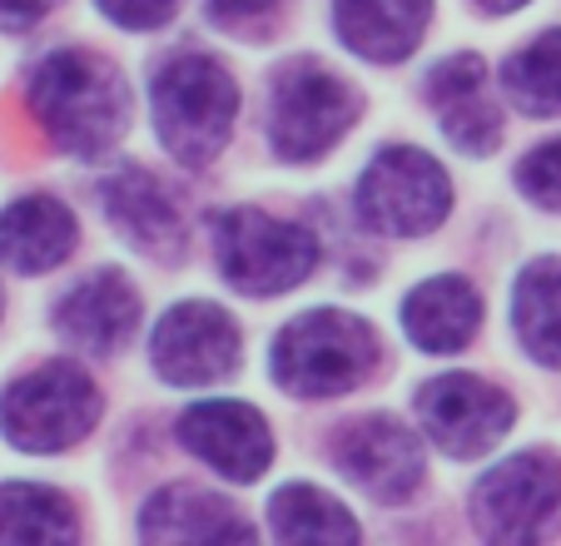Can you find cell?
Listing matches in <instances>:
<instances>
[{"mask_svg":"<svg viewBox=\"0 0 561 546\" xmlns=\"http://www.w3.org/2000/svg\"><path fill=\"white\" fill-rule=\"evenodd\" d=\"M31 115L60 155L100 159L129 135V84L105 55L65 45L31 75Z\"/></svg>","mask_w":561,"mask_h":546,"instance_id":"6da1fadb","label":"cell"},{"mask_svg":"<svg viewBox=\"0 0 561 546\" xmlns=\"http://www.w3.org/2000/svg\"><path fill=\"white\" fill-rule=\"evenodd\" d=\"M149 110H154V135L170 149V159L199 169L229 145L233 120H239V84L224 60L204 50H180L149 80Z\"/></svg>","mask_w":561,"mask_h":546,"instance_id":"7a4b0ae2","label":"cell"},{"mask_svg":"<svg viewBox=\"0 0 561 546\" xmlns=\"http://www.w3.org/2000/svg\"><path fill=\"white\" fill-rule=\"evenodd\" d=\"M378 328L348 308H304L274 338V383L294 398H343L378 368Z\"/></svg>","mask_w":561,"mask_h":546,"instance_id":"3957f363","label":"cell"},{"mask_svg":"<svg viewBox=\"0 0 561 546\" xmlns=\"http://www.w3.org/2000/svg\"><path fill=\"white\" fill-rule=\"evenodd\" d=\"M105 398H100L95 378L80 363H41V368L21 373L11 388H0V437L15 452H65L75 442H85L95 432Z\"/></svg>","mask_w":561,"mask_h":546,"instance_id":"277c9868","label":"cell"},{"mask_svg":"<svg viewBox=\"0 0 561 546\" xmlns=\"http://www.w3.org/2000/svg\"><path fill=\"white\" fill-rule=\"evenodd\" d=\"M318 253L323 249H318L313 229L254 209V204L224 209L214 219V263H219L224 284L249 298H274L308 284L318 269Z\"/></svg>","mask_w":561,"mask_h":546,"instance_id":"5b68a950","label":"cell"},{"mask_svg":"<svg viewBox=\"0 0 561 546\" xmlns=\"http://www.w3.org/2000/svg\"><path fill=\"white\" fill-rule=\"evenodd\" d=\"M358 219L388 239H427L453 214V174L417 145H382L358 174Z\"/></svg>","mask_w":561,"mask_h":546,"instance_id":"8992f818","label":"cell"},{"mask_svg":"<svg viewBox=\"0 0 561 546\" xmlns=\"http://www.w3.org/2000/svg\"><path fill=\"white\" fill-rule=\"evenodd\" d=\"M358 90L329 65L294 60L274 75L268 90V145L284 164H313L333 155L358 125Z\"/></svg>","mask_w":561,"mask_h":546,"instance_id":"52a82bcc","label":"cell"},{"mask_svg":"<svg viewBox=\"0 0 561 546\" xmlns=\"http://www.w3.org/2000/svg\"><path fill=\"white\" fill-rule=\"evenodd\" d=\"M472 522L492 542H541L561 532V457L517 452L472 487Z\"/></svg>","mask_w":561,"mask_h":546,"instance_id":"ba28073f","label":"cell"},{"mask_svg":"<svg viewBox=\"0 0 561 546\" xmlns=\"http://www.w3.org/2000/svg\"><path fill=\"white\" fill-rule=\"evenodd\" d=\"M244 357V333L229 308L209 298H184L154 323L149 333V368L170 388H214Z\"/></svg>","mask_w":561,"mask_h":546,"instance_id":"9c48e42d","label":"cell"},{"mask_svg":"<svg viewBox=\"0 0 561 546\" xmlns=\"http://www.w3.org/2000/svg\"><path fill=\"white\" fill-rule=\"evenodd\" d=\"M417 422L437 452H447L457 463H477L512 432L517 402H512V393H502L497 383L477 378V373H447L417 393Z\"/></svg>","mask_w":561,"mask_h":546,"instance_id":"30bf717a","label":"cell"},{"mask_svg":"<svg viewBox=\"0 0 561 546\" xmlns=\"http://www.w3.org/2000/svg\"><path fill=\"white\" fill-rule=\"evenodd\" d=\"M333 463L378 507H403L423 487V473H427L417 432L403 418H388V412L348 422L339 432V442H333Z\"/></svg>","mask_w":561,"mask_h":546,"instance_id":"8fae6325","label":"cell"},{"mask_svg":"<svg viewBox=\"0 0 561 546\" xmlns=\"http://www.w3.org/2000/svg\"><path fill=\"white\" fill-rule=\"evenodd\" d=\"M180 442L224 482H259L274 467V432L254 402L204 398L180 418Z\"/></svg>","mask_w":561,"mask_h":546,"instance_id":"7c38bea8","label":"cell"},{"mask_svg":"<svg viewBox=\"0 0 561 546\" xmlns=\"http://www.w3.org/2000/svg\"><path fill=\"white\" fill-rule=\"evenodd\" d=\"M427 105H433L437 129H443V139L453 149H462L472 159H488L502 149L507 120H502V105L492 95L482 55L457 50L447 60H437L427 70Z\"/></svg>","mask_w":561,"mask_h":546,"instance_id":"4fadbf2b","label":"cell"},{"mask_svg":"<svg viewBox=\"0 0 561 546\" xmlns=\"http://www.w3.org/2000/svg\"><path fill=\"white\" fill-rule=\"evenodd\" d=\"M139 328V288L125 269H95L75 278L55 304V333L85 353H119Z\"/></svg>","mask_w":561,"mask_h":546,"instance_id":"5bb4252c","label":"cell"},{"mask_svg":"<svg viewBox=\"0 0 561 546\" xmlns=\"http://www.w3.org/2000/svg\"><path fill=\"white\" fill-rule=\"evenodd\" d=\"M482 318H488L482 294L462 273H433V278L408 288L403 308H398V323H403L408 343L427 357H453L462 348H472Z\"/></svg>","mask_w":561,"mask_h":546,"instance_id":"9a60e30c","label":"cell"},{"mask_svg":"<svg viewBox=\"0 0 561 546\" xmlns=\"http://www.w3.org/2000/svg\"><path fill=\"white\" fill-rule=\"evenodd\" d=\"M105 219L119 239L145 259H180L184 249V219L174 209V200L164 194L154 174L145 164H125L105 179Z\"/></svg>","mask_w":561,"mask_h":546,"instance_id":"2e32d148","label":"cell"},{"mask_svg":"<svg viewBox=\"0 0 561 546\" xmlns=\"http://www.w3.org/2000/svg\"><path fill=\"white\" fill-rule=\"evenodd\" d=\"M80 243V224H75L70 204L55 194H21L0 209V263L21 278H41L55 273Z\"/></svg>","mask_w":561,"mask_h":546,"instance_id":"e0dca14e","label":"cell"},{"mask_svg":"<svg viewBox=\"0 0 561 546\" xmlns=\"http://www.w3.org/2000/svg\"><path fill=\"white\" fill-rule=\"evenodd\" d=\"M433 25V0H333V35L368 65H403Z\"/></svg>","mask_w":561,"mask_h":546,"instance_id":"ac0fdd59","label":"cell"},{"mask_svg":"<svg viewBox=\"0 0 561 546\" xmlns=\"http://www.w3.org/2000/svg\"><path fill=\"white\" fill-rule=\"evenodd\" d=\"M139 536L145 542H244L254 536V526L214 492L164 487L139 516Z\"/></svg>","mask_w":561,"mask_h":546,"instance_id":"d6986e66","label":"cell"},{"mask_svg":"<svg viewBox=\"0 0 561 546\" xmlns=\"http://www.w3.org/2000/svg\"><path fill=\"white\" fill-rule=\"evenodd\" d=\"M512 333L537 368L561 373V259H537L517 273Z\"/></svg>","mask_w":561,"mask_h":546,"instance_id":"ffe728a7","label":"cell"},{"mask_svg":"<svg viewBox=\"0 0 561 546\" xmlns=\"http://www.w3.org/2000/svg\"><path fill=\"white\" fill-rule=\"evenodd\" d=\"M268 532L278 542H358L363 522L323 487L288 482L268 502Z\"/></svg>","mask_w":561,"mask_h":546,"instance_id":"44dd1931","label":"cell"},{"mask_svg":"<svg viewBox=\"0 0 561 546\" xmlns=\"http://www.w3.org/2000/svg\"><path fill=\"white\" fill-rule=\"evenodd\" d=\"M502 90L527 120H561V25H547L512 50Z\"/></svg>","mask_w":561,"mask_h":546,"instance_id":"7402d4cb","label":"cell"},{"mask_svg":"<svg viewBox=\"0 0 561 546\" xmlns=\"http://www.w3.org/2000/svg\"><path fill=\"white\" fill-rule=\"evenodd\" d=\"M80 522L65 492L41 482H0V542H75Z\"/></svg>","mask_w":561,"mask_h":546,"instance_id":"603a6c76","label":"cell"},{"mask_svg":"<svg viewBox=\"0 0 561 546\" xmlns=\"http://www.w3.org/2000/svg\"><path fill=\"white\" fill-rule=\"evenodd\" d=\"M517 190H522V200L537 204L541 214H557L561 219V135L522 155Z\"/></svg>","mask_w":561,"mask_h":546,"instance_id":"cb8c5ba5","label":"cell"},{"mask_svg":"<svg viewBox=\"0 0 561 546\" xmlns=\"http://www.w3.org/2000/svg\"><path fill=\"white\" fill-rule=\"evenodd\" d=\"M278 11H284V0H204L209 25L229 35H259Z\"/></svg>","mask_w":561,"mask_h":546,"instance_id":"d4e9b609","label":"cell"},{"mask_svg":"<svg viewBox=\"0 0 561 546\" xmlns=\"http://www.w3.org/2000/svg\"><path fill=\"white\" fill-rule=\"evenodd\" d=\"M95 5L110 25H119L129 35L159 31V25H170L174 11H180V0H95Z\"/></svg>","mask_w":561,"mask_h":546,"instance_id":"484cf974","label":"cell"},{"mask_svg":"<svg viewBox=\"0 0 561 546\" xmlns=\"http://www.w3.org/2000/svg\"><path fill=\"white\" fill-rule=\"evenodd\" d=\"M55 5H60V0H0V31H11V35L35 31Z\"/></svg>","mask_w":561,"mask_h":546,"instance_id":"4316f807","label":"cell"},{"mask_svg":"<svg viewBox=\"0 0 561 546\" xmlns=\"http://www.w3.org/2000/svg\"><path fill=\"white\" fill-rule=\"evenodd\" d=\"M488 15H512V11H522V5H531V0H477Z\"/></svg>","mask_w":561,"mask_h":546,"instance_id":"83f0119b","label":"cell"}]
</instances>
